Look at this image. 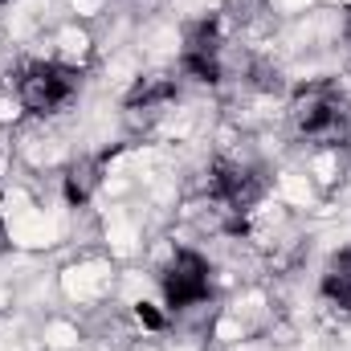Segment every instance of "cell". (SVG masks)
<instances>
[{
  "label": "cell",
  "mask_w": 351,
  "mask_h": 351,
  "mask_svg": "<svg viewBox=\"0 0 351 351\" xmlns=\"http://www.w3.org/2000/svg\"><path fill=\"white\" fill-rule=\"evenodd\" d=\"M290 119L294 131L319 147H351V98L327 78L294 90Z\"/></svg>",
  "instance_id": "cell-1"
},
{
  "label": "cell",
  "mask_w": 351,
  "mask_h": 351,
  "mask_svg": "<svg viewBox=\"0 0 351 351\" xmlns=\"http://www.w3.org/2000/svg\"><path fill=\"white\" fill-rule=\"evenodd\" d=\"M78 86H82V70L66 66V62H53V58L25 62L16 70V102L37 119L58 114L62 106H70Z\"/></svg>",
  "instance_id": "cell-2"
},
{
  "label": "cell",
  "mask_w": 351,
  "mask_h": 351,
  "mask_svg": "<svg viewBox=\"0 0 351 351\" xmlns=\"http://www.w3.org/2000/svg\"><path fill=\"white\" fill-rule=\"evenodd\" d=\"M225 29L221 16H196L184 25V45H180V74L200 82V86H221L225 78Z\"/></svg>",
  "instance_id": "cell-3"
},
{
  "label": "cell",
  "mask_w": 351,
  "mask_h": 351,
  "mask_svg": "<svg viewBox=\"0 0 351 351\" xmlns=\"http://www.w3.org/2000/svg\"><path fill=\"white\" fill-rule=\"evenodd\" d=\"M160 294L168 311H192L213 294V262L196 250H172L160 269Z\"/></svg>",
  "instance_id": "cell-4"
},
{
  "label": "cell",
  "mask_w": 351,
  "mask_h": 351,
  "mask_svg": "<svg viewBox=\"0 0 351 351\" xmlns=\"http://www.w3.org/2000/svg\"><path fill=\"white\" fill-rule=\"evenodd\" d=\"M269 192V180L258 164H237V160H217L208 168V200L225 204L229 213L245 217L254 213Z\"/></svg>",
  "instance_id": "cell-5"
},
{
  "label": "cell",
  "mask_w": 351,
  "mask_h": 351,
  "mask_svg": "<svg viewBox=\"0 0 351 351\" xmlns=\"http://www.w3.org/2000/svg\"><path fill=\"white\" fill-rule=\"evenodd\" d=\"M176 98H180V82L168 78V74H147V78H139L135 86L127 90V98H123V114H127V123L131 127H152V123H160L164 114H168V106H172Z\"/></svg>",
  "instance_id": "cell-6"
},
{
  "label": "cell",
  "mask_w": 351,
  "mask_h": 351,
  "mask_svg": "<svg viewBox=\"0 0 351 351\" xmlns=\"http://www.w3.org/2000/svg\"><path fill=\"white\" fill-rule=\"evenodd\" d=\"M119 156V147H106V152H94V156H78L66 176H62V192H66V204H74V208H82L94 200V192L102 188V176L110 168V160Z\"/></svg>",
  "instance_id": "cell-7"
},
{
  "label": "cell",
  "mask_w": 351,
  "mask_h": 351,
  "mask_svg": "<svg viewBox=\"0 0 351 351\" xmlns=\"http://www.w3.org/2000/svg\"><path fill=\"white\" fill-rule=\"evenodd\" d=\"M319 294L339 306V311H351V245L335 250L327 262H323V274H319Z\"/></svg>",
  "instance_id": "cell-8"
},
{
  "label": "cell",
  "mask_w": 351,
  "mask_h": 351,
  "mask_svg": "<svg viewBox=\"0 0 351 351\" xmlns=\"http://www.w3.org/2000/svg\"><path fill=\"white\" fill-rule=\"evenodd\" d=\"M250 86L254 90H265V94H282V70L278 66H269V62H254L250 66Z\"/></svg>",
  "instance_id": "cell-9"
},
{
  "label": "cell",
  "mask_w": 351,
  "mask_h": 351,
  "mask_svg": "<svg viewBox=\"0 0 351 351\" xmlns=\"http://www.w3.org/2000/svg\"><path fill=\"white\" fill-rule=\"evenodd\" d=\"M135 315H139V323H143V327H152V331H160V327H164V315H156V311H152V302H139V306H135Z\"/></svg>",
  "instance_id": "cell-10"
},
{
  "label": "cell",
  "mask_w": 351,
  "mask_h": 351,
  "mask_svg": "<svg viewBox=\"0 0 351 351\" xmlns=\"http://www.w3.org/2000/svg\"><path fill=\"white\" fill-rule=\"evenodd\" d=\"M8 245H12V241H8V229H4V213H0V254H8Z\"/></svg>",
  "instance_id": "cell-11"
},
{
  "label": "cell",
  "mask_w": 351,
  "mask_h": 351,
  "mask_svg": "<svg viewBox=\"0 0 351 351\" xmlns=\"http://www.w3.org/2000/svg\"><path fill=\"white\" fill-rule=\"evenodd\" d=\"M343 41H348V49H351V12H348V25H343Z\"/></svg>",
  "instance_id": "cell-12"
},
{
  "label": "cell",
  "mask_w": 351,
  "mask_h": 351,
  "mask_svg": "<svg viewBox=\"0 0 351 351\" xmlns=\"http://www.w3.org/2000/svg\"><path fill=\"white\" fill-rule=\"evenodd\" d=\"M4 4H8V0H0V8H4Z\"/></svg>",
  "instance_id": "cell-13"
}]
</instances>
